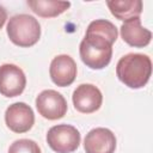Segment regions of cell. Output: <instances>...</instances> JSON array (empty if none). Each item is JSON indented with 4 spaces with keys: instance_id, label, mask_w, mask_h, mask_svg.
<instances>
[{
    "instance_id": "cell-1",
    "label": "cell",
    "mask_w": 153,
    "mask_h": 153,
    "mask_svg": "<svg viewBox=\"0 0 153 153\" xmlns=\"http://www.w3.org/2000/svg\"><path fill=\"white\" fill-rule=\"evenodd\" d=\"M117 36V27L111 22L106 19L91 22L79 48L81 61L91 69L105 68L111 61L112 44Z\"/></svg>"
},
{
    "instance_id": "cell-2",
    "label": "cell",
    "mask_w": 153,
    "mask_h": 153,
    "mask_svg": "<svg viewBox=\"0 0 153 153\" xmlns=\"http://www.w3.org/2000/svg\"><path fill=\"white\" fill-rule=\"evenodd\" d=\"M116 74L126 86L141 88L148 82L152 74V61L143 54H127L117 62Z\"/></svg>"
},
{
    "instance_id": "cell-3",
    "label": "cell",
    "mask_w": 153,
    "mask_h": 153,
    "mask_svg": "<svg viewBox=\"0 0 153 153\" xmlns=\"http://www.w3.org/2000/svg\"><path fill=\"white\" fill-rule=\"evenodd\" d=\"M6 31L10 41L23 48L35 45L41 37V25L38 20L29 14L13 16L7 23Z\"/></svg>"
},
{
    "instance_id": "cell-4",
    "label": "cell",
    "mask_w": 153,
    "mask_h": 153,
    "mask_svg": "<svg viewBox=\"0 0 153 153\" xmlns=\"http://www.w3.org/2000/svg\"><path fill=\"white\" fill-rule=\"evenodd\" d=\"M80 133L71 124H57L47 133V142L56 153H72L80 145Z\"/></svg>"
},
{
    "instance_id": "cell-5",
    "label": "cell",
    "mask_w": 153,
    "mask_h": 153,
    "mask_svg": "<svg viewBox=\"0 0 153 153\" xmlns=\"http://www.w3.org/2000/svg\"><path fill=\"white\" fill-rule=\"evenodd\" d=\"M38 114L50 121L62 118L67 112V102L65 97L55 90H44L36 98Z\"/></svg>"
},
{
    "instance_id": "cell-6",
    "label": "cell",
    "mask_w": 153,
    "mask_h": 153,
    "mask_svg": "<svg viewBox=\"0 0 153 153\" xmlns=\"http://www.w3.org/2000/svg\"><path fill=\"white\" fill-rule=\"evenodd\" d=\"M26 86V78L22 68L12 63L0 66V93L12 98L23 93Z\"/></svg>"
},
{
    "instance_id": "cell-7",
    "label": "cell",
    "mask_w": 153,
    "mask_h": 153,
    "mask_svg": "<svg viewBox=\"0 0 153 153\" xmlns=\"http://www.w3.org/2000/svg\"><path fill=\"white\" fill-rule=\"evenodd\" d=\"M5 122L10 130L14 133H26L35 123V115L32 109L23 102L11 104L5 112Z\"/></svg>"
},
{
    "instance_id": "cell-8",
    "label": "cell",
    "mask_w": 153,
    "mask_h": 153,
    "mask_svg": "<svg viewBox=\"0 0 153 153\" xmlns=\"http://www.w3.org/2000/svg\"><path fill=\"white\" fill-rule=\"evenodd\" d=\"M75 110L82 114H92L97 111L103 102L100 90L92 84L79 85L72 96Z\"/></svg>"
},
{
    "instance_id": "cell-9",
    "label": "cell",
    "mask_w": 153,
    "mask_h": 153,
    "mask_svg": "<svg viewBox=\"0 0 153 153\" xmlns=\"http://www.w3.org/2000/svg\"><path fill=\"white\" fill-rule=\"evenodd\" d=\"M49 74L55 85L60 87L69 86L76 76V63L69 55H57L50 63Z\"/></svg>"
},
{
    "instance_id": "cell-10",
    "label": "cell",
    "mask_w": 153,
    "mask_h": 153,
    "mask_svg": "<svg viewBox=\"0 0 153 153\" xmlns=\"http://www.w3.org/2000/svg\"><path fill=\"white\" fill-rule=\"evenodd\" d=\"M84 148L86 153H114L116 149L115 134L108 128H94L86 134Z\"/></svg>"
},
{
    "instance_id": "cell-11",
    "label": "cell",
    "mask_w": 153,
    "mask_h": 153,
    "mask_svg": "<svg viewBox=\"0 0 153 153\" xmlns=\"http://www.w3.org/2000/svg\"><path fill=\"white\" fill-rule=\"evenodd\" d=\"M120 30L122 39L135 48H143L148 45L152 38V32L141 25L140 18H133L124 22Z\"/></svg>"
},
{
    "instance_id": "cell-12",
    "label": "cell",
    "mask_w": 153,
    "mask_h": 153,
    "mask_svg": "<svg viewBox=\"0 0 153 153\" xmlns=\"http://www.w3.org/2000/svg\"><path fill=\"white\" fill-rule=\"evenodd\" d=\"M106 5L111 14L118 20H129L133 18H140L142 12L141 0H108Z\"/></svg>"
},
{
    "instance_id": "cell-13",
    "label": "cell",
    "mask_w": 153,
    "mask_h": 153,
    "mask_svg": "<svg viewBox=\"0 0 153 153\" xmlns=\"http://www.w3.org/2000/svg\"><path fill=\"white\" fill-rule=\"evenodd\" d=\"M27 6L39 17L53 18L63 13L71 6V2L55 0H29Z\"/></svg>"
},
{
    "instance_id": "cell-14",
    "label": "cell",
    "mask_w": 153,
    "mask_h": 153,
    "mask_svg": "<svg viewBox=\"0 0 153 153\" xmlns=\"http://www.w3.org/2000/svg\"><path fill=\"white\" fill-rule=\"evenodd\" d=\"M8 153H41V148L33 140L19 139L10 146Z\"/></svg>"
},
{
    "instance_id": "cell-15",
    "label": "cell",
    "mask_w": 153,
    "mask_h": 153,
    "mask_svg": "<svg viewBox=\"0 0 153 153\" xmlns=\"http://www.w3.org/2000/svg\"><path fill=\"white\" fill-rule=\"evenodd\" d=\"M6 19H7V12H6V10L0 5V29L4 26Z\"/></svg>"
}]
</instances>
